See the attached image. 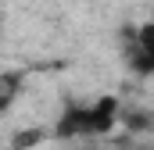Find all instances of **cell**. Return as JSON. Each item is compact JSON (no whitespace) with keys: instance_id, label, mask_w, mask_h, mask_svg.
Returning a JSON list of instances; mask_svg holds the SVG:
<instances>
[{"instance_id":"5","label":"cell","mask_w":154,"mask_h":150,"mask_svg":"<svg viewBox=\"0 0 154 150\" xmlns=\"http://www.w3.org/2000/svg\"><path fill=\"white\" fill-rule=\"evenodd\" d=\"M125 150H147V147H125Z\"/></svg>"},{"instance_id":"3","label":"cell","mask_w":154,"mask_h":150,"mask_svg":"<svg viewBox=\"0 0 154 150\" xmlns=\"http://www.w3.org/2000/svg\"><path fill=\"white\" fill-rule=\"evenodd\" d=\"M22 86H25V72H0V114L11 111V104L22 97Z\"/></svg>"},{"instance_id":"4","label":"cell","mask_w":154,"mask_h":150,"mask_svg":"<svg viewBox=\"0 0 154 150\" xmlns=\"http://www.w3.org/2000/svg\"><path fill=\"white\" fill-rule=\"evenodd\" d=\"M47 140L43 129H22L18 136H11V150H29V147H39Z\"/></svg>"},{"instance_id":"1","label":"cell","mask_w":154,"mask_h":150,"mask_svg":"<svg viewBox=\"0 0 154 150\" xmlns=\"http://www.w3.org/2000/svg\"><path fill=\"white\" fill-rule=\"evenodd\" d=\"M118 111H122V104L115 97H100V100H90V104H65V111L54 122L50 136H61V140H97V136H108L118 125Z\"/></svg>"},{"instance_id":"6","label":"cell","mask_w":154,"mask_h":150,"mask_svg":"<svg viewBox=\"0 0 154 150\" xmlns=\"http://www.w3.org/2000/svg\"><path fill=\"white\" fill-rule=\"evenodd\" d=\"M0 36H4V18H0Z\"/></svg>"},{"instance_id":"2","label":"cell","mask_w":154,"mask_h":150,"mask_svg":"<svg viewBox=\"0 0 154 150\" xmlns=\"http://www.w3.org/2000/svg\"><path fill=\"white\" fill-rule=\"evenodd\" d=\"M122 61L136 79H147L154 72V22L125 25L122 29Z\"/></svg>"}]
</instances>
